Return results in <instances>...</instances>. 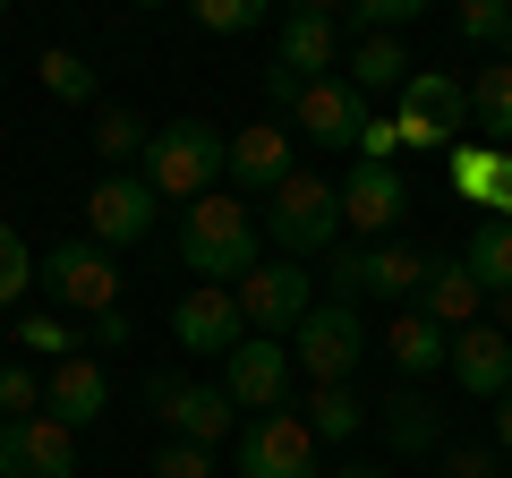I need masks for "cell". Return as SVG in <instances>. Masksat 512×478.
I'll list each match as a JSON object with an SVG mask.
<instances>
[{
	"label": "cell",
	"mask_w": 512,
	"mask_h": 478,
	"mask_svg": "<svg viewBox=\"0 0 512 478\" xmlns=\"http://www.w3.org/2000/svg\"><path fill=\"white\" fill-rule=\"evenodd\" d=\"M180 265L197 282H214V291H239V282L256 274V205L231 197V188H214V197H197L180 214Z\"/></svg>",
	"instance_id": "obj_1"
},
{
	"label": "cell",
	"mask_w": 512,
	"mask_h": 478,
	"mask_svg": "<svg viewBox=\"0 0 512 478\" xmlns=\"http://www.w3.org/2000/svg\"><path fill=\"white\" fill-rule=\"evenodd\" d=\"M222 163H231V137H222L214 120H171V129L146 137V188L154 197H180V205L214 197Z\"/></svg>",
	"instance_id": "obj_2"
},
{
	"label": "cell",
	"mask_w": 512,
	"mask_h": 478,
	"mask_svg": "<svg viewBox=\"0 0 512 478\" xmlns=\"http://www.w3.org/2000/svg\"><path fill=\"white\" fill-rule=\"evenodd\" d=\"M265 239H274L282 257H316V248H342V188L325 171H291V180L265 197Z\"/></svg>",
	"instance_id": "obj_3"
},
{
	"label": "cell",
	"mask_w": 512,
	"mask_h": 478,
	"mask_svg": "<svg viewBox=\"0 0 512 478\" xmlns=\"http://www.w3.org/2000/svg\"><path fill=\"white\" fill-rule=\"evenodd\" d=\"M231 299H239V316H248V333H265V342H274V333H299V325H308L316 274H308L299 257H265Z\"/></svg>",
	"instance_id": "obj_4"
},
{
	"label": "cell",
	"mask_w": 512,
	"mask_h": 478,
	"mask_svg": "<svg viewBox=\"0 0 512 478\" xmlns=\"http://www.w3.org/2000/svg\"><path fill=\"white\" fill-rule=\"evenodd\" d=\"M367 359V325L359 308H342V299H316L308 325L291 333V368H308L316 385H350V368Z\"/></svg>",
	"instance_id": "obj_5"
},
{
	"label": "cell",
	"mask_w": 512,
	"mask_h": 478,
	"mask_svg": "<svg viewBox=\"0 0 512 478\" xmlns=\"http://www.w3.org/2000/svg\"><path fill=\"white\" fill-rule=\"evenodd\" d=\"M35 282H52V308H86V316L120 308V265H111V248H94V239H60L52 257L35 265Z\"/></svg>",
	"instance_id": "obj_6"
},
{
	"label": "cell",
	"mask_w": 512,
	"mask_h": 478,
	"mask_svg": "<svg viewBox=\"0 0 512 478\" xmlns=\"http://www.w3.org/2000/svg\"><path fill=\"white\" fill-rule=\"evenodd\" d=\"M146 402L163 410L171 444H205V453H214V444L239 427L231 393H222V385H197V376H146Z\"/></svg>",
	"instance_id": "obj_7"
},
{
	"label": "cell",
	"mask_w": 512,
	"mask_h": 478,
	"mask_svg": "<svg viewBox=\"0 0 512 478\" xmlns=\"http://www.w3.org/2000/svg\"><path fill=\"white\" fill-rule=\"evenodd\" d=\"M239 478H316V436L291 410H256L239 427Z\"/></svg>",
	"instance_id": "obj_8"
},
{
	"label": "cell",
	"mask_w": 512,
	"mask_h": 478,
	"mask_svg": "<svg viewBox=\"0 0 512 478\" xmlns=\"http://www.w3.org/2000/svg\"><path fill=\"white\" fill-rule=\"evenodd\" d=\"M154 214H163V197L146 188V171H103V180H94V197H86L94 248H128V239H146Z\"/></svg>",
	"instance_id": "obj_9"
},
{
	"label": "cell",
	"mask_w": 512,
	"mask_h": 478,
	"mask_svg": "<svg viewBox=\"0 0 512 478\" xmlns=\"http://www.w3.org/2000/svg\"><path fill=\"white\" fill-rule=\"evenodd\" d=\"M0 478H77V436L35 410V419H0Z\"/></svg>",
	"instance_id": "obj_10"
},
{
	"label": "cell",
	"mask_w": 512,
	"mask_h": 478,
	"mask_svg": "<svg viewBox=\"0 0 512 478\" xmlns=\"http://www.w3.org/2000/svg\"><path fill=\"white\" fill-rule=\"evenodd\" d=\"M274 60L291 77H333L342 69V18H333L325 0H299V9H282V26H274Z\"/></svg>",
	"instance_id": "obj_11"
},
{
	"label": "cell",
	"mask_w": 512,
	"mask_h": 478,
	"mask_svg": "<svg viewBox=\"0 0 512 478\" xmlns=\"http://www.w3.org/2000/svg\"><path fill=\"white\" fill-rule=\"evenodd\" d=\"M222 393H231V410H282V393H291V342L248 333V342L222 359Z\"/></svg>",
	"instance_id": "obj_12"
},
{
	"label": "cell",
	"mask_w": 512,
	"mask_h": 478,
	"mask_svg": "<svg viewBox=\"0 0 512 478\" xmlns=\"http://www.w3.org/2000/svg\"><path fill=\"white\" fill-rule=\"evenodd\" d=\"M171 333H180L188 350H205V359H231V350L248 342V316H239L231 291L197 282V291H180V308H171Z\"/></svg>",
	"instance_id": "obj_13"
},
{
	"label": "cell",
	"mask_w": 512,
	"mask_h": 478,
	"mask_svg": "<svg viewBox=\"0 0 512 478\" xmlns=\"http://www.w3.org/2000/svg\"><path fill=\"white\" fill-rule=\"evenodd\" d=\"M43 410H52L69 436H77V427H94V419L111 410V368H103V359H86V350L60 359V368L43 376Z\"/></svg>",
	"instance_id": "obj_14"
},
{
	"label": "cell",
	"mask_w": 512,
	"mask_h": 478,
	"mask_svg": "<svg viewBox=\"0 0 512 478\" xmlns=\"http://www.w3.org/2000/svg\"><path fill=\"white\" fill-rule=\"evenodd\" d=\"M402 214H410V188H402V171H393V163H359L342 180V222H350V231L384 239Z\"/></svg>",
	"instance_id": "obj_15"
},
{
	"label": "cell",
	"mask_w": 512,
	"mask_h": 478,
	"mask_svg": "<svg viewBox=\"0 0 512 478\" xmlns=\"http://www.w3.org/2000/svg\"><path fill=\"white\" fill-rule=\"evenodd\" d=\"M222 180H239L248 197H274V188L291 180V129H282V120L239 129V137H231V163H222Z\"/></svg>",
	"instance_id": "obj_16"
},
{
	"label": "cell",
	"mask_w": 512,
	"mask_h": 478,
	"mask_svg": "<svg viewBox=\"0 0 512 478\" xmlns=\"http://www.w3.org/2000/svg\"><path fill=\"white\" fill-rule=\"evenodd\" d=\"M453 385L470 393V402H504V385H512V342L495 325H470V333H453Z\"/></svg>",
	"instance_id": "obj_17"
},
{
	"label": "cell",
	"mask_w": 512,
	"mask_h": 478,
	"mask_svg": "<svg viewBox=\"0 0 512 478\" xmlns=\"http://www.w3.org/2000/svg\"><path fill=\"white\" fill-rule=\"evenodd\" d=\"M299 137H316V146H359V129H367V103L350 94V77H316L308 94H299Z\"/></svg>",
	"instance_id": "obj_18"
},
{
	"label": "cell",
	"mask_w": 512,
	"mask_h": 478,
	"mask_svg": "<svg viewBox=\"0 0 512 478\" xmlns=\"http://www.w3.org/2000/svg\"><path fill=\"white\" fill-rule=\"evenodd\" d=\"M393 111L419 120V129L444 146V137H461V120H470V86H453V77H436V69H410L402 94H393Z\"/></svg>",
	"instance_id": "obj_19"
},
{
	"label": "cell",
	"mask_w": 512,
	"mask_h": 478,
	"mask_svg": "<svg viewBox=\"0 0 512 478\" xmlns=\"http://www.w3.org/2000/svg\"><path fill=\"white\" fill-rule=\"evenodd\" d=\"M478 282L461 274V257H427V291H419V316H436L444 333H470L478 325Z\"/></svg>",
	"instance_id": "obj_20"
},
{
	"label": "cell",
	"mask_w": 512,
	"mask_h": 478,
	"mask_svg": "<svg viewBox=\"0 0 512 478\" xmlns=\"http://www.w3.org/2000/svg\"><path fill=\"white\" fill-rule=\"evenodd\" d=\"M384 350H393V368H402V376H436L444 359H453V333H444L436 316H419V308H410V316H393Z\"/></svg>",
	"instance_id": "obj_21"
},
{
	"label": "cell",
	"mask_w": 512,
	"mask_h": 478,
	"mask_svg": "<svg viewBox=\"0 0 512 478\" xmlns=\"http://www.w3.org/2000/svg\"><path fill=\"white\" fill-rule=\"evenodd\" d=\"M461 274H470L478 291H495V299L512 291V222H478V231L461 239Z\"/></svg>",
	"instance_id": "obj_22"
},
{
	"label": "cell",
	"mask_w": 512,
	"mask_h": 478,
	"mask_svg": "<svg viewBox=\"0 0 512 478\" xmlns=\"http://www.w3.org/2000/svg\"><path fill=\"white\" fill-rule=\"evenodd\" d=\"M367 291H376V299H410V291H427V257L410 248V239H384V248H367Z\"/></svg>",
	"instance_id": "obj_23"
},
{
	"label": "cell",
	"mask_w": 512,
	"mask_h": 478,
	"mask_svg": "<svg viewBox=\"0 0 512 478\" xmlns=\"http://www.w3.org/2000/svg\"><path fill=\"white\" fill-rule=\"evenodd\" d=\"M384 436H393V453H427V444L444 436V410L410 385V393H393V402H384Z\"/></svg>",
	"instance_id": "obj_24"
},
{
	"label": "cell",
	"mask_w": 512,
	"mask_h": 478,
	"mask_svg": "<svg viewBox=\"0 0 512 478\" xmlns=\"http://www.w3.org/2000/svg\"><path fill=\"white\" fill-rule=\"evenodd\" d=\"M470 120L487 129L495 154H512V60H504V69H478V86H470Z\"/></svg>",
	"instance_id": "obj_25"
},
{
	"label": "cell",
	"mask_w": 512,
	"mask_h": 478,
	"mask_svg": "<svg viewBox=\"0 0 512 478\" xmlns=\"http://www.w3.org/2000/svg\"><path fill=\"white\" fill-rule=\"evenodd\" d=\"M402 77H410V60H402L393 35H367L350 52V94H402Z\"/></svg>",
	"instance_id": "obj_26"
},
{
	"label": "cell",
	"mask_w": 512,
	"mask_h": 478,
	"mask_svg": "<svg viewBox=\"0 0 512 478\" xmlns=\"http://www.w3.org/2000/svg\"><path fill=\"white\" fill-rule=\"evenodd\" d=\"M299 419H308V436H325V444H350L367 427V402L350 385H316V402L299 410Z\"/></svg>",
	"instance_id": "obj_27"
},
{
	"label": "cell",
	"mask_w": 512,
	"mask_h": 478,
	"mask_svg": "<svg viewBox=\"0 0 512 478\" xmlns=\"http://www.w3.org/2000/svg\"><path fill=\"white\" fill-rule=\"evenodd\" d=\"M495 171H504V154H495L487 137L444 154V180H453V197H461V205H487V197H495Z\"/></svg>",
	"instance_id": "obj_28"
},
{
	"label": "cell",
	"mask_w": 512,
	"mask_h": 478,
	"mask_svg": "<svg viewBox=\"0 0 512 478\" xmlns=\"http://www.w3.org/2000/svg\"><path fill=\"white\" fill-rule=\"evenodd\" d=\"M146 120H137V111H103V120H94V154H103L111 171H128V163H146Z\"/></svg>",
	"instance_id": "obj_29"
},
{
	"label": "cell",
	"mask_w": 512,
	"mask_h": 478,
	"mask_svg": "<svg viewBox=\"0 0 512 478\" xmlns=\"http://www.w3.org/2000/svg\"><path fill=\"white\" fill-rule=\"evenodd\" d=\"M18 350H26V368H35V359H43V368H60V359H77L86 342H77L60 316H18Z\"/></svg>",
	"instance_id": "obj_30"
},
{
	"label": "cell",
	"mask_w": 512,
	"mask_h": 478,
	"mask_svg": "<svg viewBox=\"0 0 512 478\" xmlns=\"http://www.w3.org/2000/svg\"><path fill=\"white\" fill-rule=\"evenodd\" d=\"M35 69H43V94H52V103H94V69L77 52H43Z\"/></svg>",
	"instance_id": "obj_31"
},
{
	"label": "cell",
	"mask_w": 512,
	"mask_h": 478,
	"mask_svg": "<svg viewBox=\"0 0 512 478\" xmlns=\"http://www.w3.org/2000/svg\"><path fill=\"white\" fill-rule=\"evenodd\" d=\"M26 282H35V257H26V239L0 222V308H18L26 299Z\"/></svg>",
	"instance_id": "obj_32"
},
{
	"label": "cell",
	"mask_w": 512,
	"mask_h": 478,
	"mask_svg": "<svg viewBox=\"0 0 512 478\" xmlns=\"http://www.w3.org/2000/svg\"><path fill=\"white\" fill-rule=\"evenodd\" d=\"M197 26L205 35H248V26H265V0H197Z\"/></svg>",
	"instance_id": "obj_33"
},
{
	"label": "cell",
	"mask_w": 512,
	"mask_h": 478,
	"mask_svg": "<svg viewBox=\"0 0 512 478\" xmlns=\"http://www.w3.org/2000/svg\"><path fill=\"white\" fill-rule=\"evenodd\" d=\"M0 410H9V419H35V410H43V376L26 368V359L0 368Z\"/></svg>",
	"instance_id": "obj_34"
},
{
	"label": "cell",
	"mask_w": 512,
	"mask_h": 478,
	"mask_svg": "<svg viewBox=\"0 0 512 478\" xmlns=\"http://www.w3.org/2000/svg\"><path fill=\"white\" fill-rule=\"evenodd\" d=\"M325 291L342 299V308L367 291V248H333V257H325Z\"/></svg>",
	"instance_id": "obj_35"
},
{
	"label": "cell",
	"mask_w": 512,
	"mask_h": 478,
	"mask_svg": "<svg viewBox=\"0 0 512 478\" xmlns=\"http://www.w3.org/2000/svg\"><path fill=\"white\" fill-rule=\"evenodd\" d=\"M504 18H512V9H495V0H461V43H504Z\"/></svg>",
	"instance_id": "obj_36"
},
{
	"label": "cell",
	"mask_w": 512,
	"mask_h": 478,
	"mask_svg": "<svg viewBox=\"0 0 512 478\" xmlns=\"http://www.w3.org/2000/svg\"><path fill=\"white\" fill-rule=\"evenodd\" d=\"M154 478H214V453L205 444H163L154 453Z\"/></svg>",
	"instance_id": "obj_37"
},
{
	"label": "cell",
	"mask_w": 512,
	"mask_h": 478,
	"mask_svg": "<svg viewBox=\"0 0 512 478\" xmlns=\"http://www.w3.org/2000/svg\"><path fill=\"white\" fill-rule=\"evenodd\" d=\"M419 18V0H359L350 9V26H367V35H384V26H410Z\"/></svg>",
	"instance_id": "obj_38"
},
{
	"label": "cell",
	"mask_w": 512,
	"mask_h": 478,
	"mask_svg": "<svg viewBox=\"0 0 512 478\" xmlns=\"http://www.w3.org/2000/svg\"><path fill=\"white\" fill-rule=\"evenodd\" d=\"M299 94H308V77H291V69L274 60V69H265V103H274V120H291V111H299Z\"/></svg>",
	"instance_id": "obj_39"
},
{
	"label": "cell",
	"mask_w": 512,
	"mask_h": 478,
	"mask_svg": "<svg viewBox=\"0 0 512 478\" xmlns=\"http://www.w3.org/2000/svg\"><path fill=\"white\" fill-rule=\"evenodd\" d=\"M444 478H495V453H487V444H453Z\"/></svg>",
	"instance_id": "obj_40"
},
{
	"label": "cell",
	"mask_w": 512,
	"mask_h": 478,
	"mask_svg": "<svg viewBox=\"0 0 512 478\" xmlns=\"http://www.w3.org/2000/svg\"><path fill=\"white\" fill-rule=\"evenodd\" d=\"M393 154H402L393 146V120H367L359 129V163H393Z\"/></svg>",
	"instance_id": "obj_41"
},
{
	"label": "cell",
	"mask_w": 512,
	"mask_h": 478,
	"mask_svg": "<svg viewBox=\"0 0 512 478\" xmlns=\"http://www.w3.org/2000/svg\"><path fill=\"white\" fill-rule=\"evenodd\" d=\"M487 222H512V154H504V171H495V197H487Z\"/></svg>",
	"instance_id": "obj_42"
},
{
	"label": "cell",
	"mask_w": 512,
	"mask_h": 478,
	"mask_svg": "<svg viewBox=\"0 0 512 478\" xmlns=\"http://www.w3.org/2000/svg\"><path fill=\"white\" fill-rule=\"evenodd\" d=\"M94 342H103V350H120V342H128V316H120V308H111V316H94Z\"/></svg>",
	"instance_id": "obj_43"
},
{
	"label": "cell",
	"mask_w": 512,
	"mask_h": 478,
	"mask_svg": "<svg viewBox=\"0 0 512 478\" xmlns=\"http://www.w3.org/2000/svg\"><path fill=\"white\" fill-rule=\"evenodd\" d=\"M495 444L512 453V385H504V402H495Z\"/></svg>",
	"instance_id": "obj_44"
},
{
	"label": "cell",
	"mask_w": 512,
	"mask_h": 478,
	"mask_svg": "<svg viewBox=\"0 0 512 478\" xmlns=\"http://www.w3.org/2000/svg\"><path fill=\"white\" fill-rule=\"evenodd\" d=\"M325 478H393V470H376V461H350V470H325Z\"/></svg>",
	"instance_id": "obj_45"
},
{
	"label": "cell",
	"mask_w": 512,
	"mask_h": 478,
	"mask_svg": "<svg viewBox=\"0 0 512 478\" xmlns=\"http://www.w3.org/2000/svg\"><path fill=\"white\" fill-rule=\"evenodd\" d=\"M504 43H512V18H504Z\"/></svg>",
	"instance_id": "obj_46"
}]
</instances>
